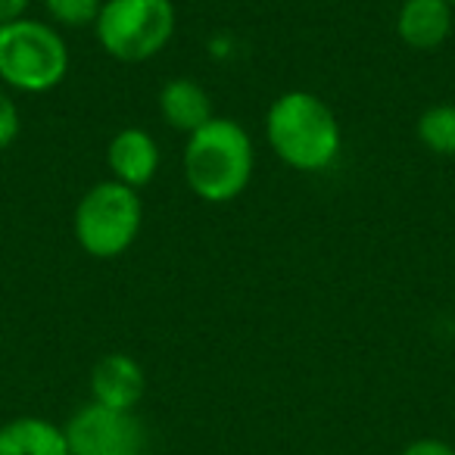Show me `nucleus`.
<instances>
[{
    "instance_id": "nucleus-14",
    "label": "nucleus",
    "mask_w": 455,
    "mask_h": 455,
    "mask_svg": "<svg viewBox=\"0 0 455 455\" xmlns=\"http://www.w3.org/2000/svg\"><path fill=\"white\" fill-rule=\"evenodd\" d=\"M22 132V116L16 100L7 94V91H0V150H7L13 147V140L20 138Z\"/></svg>"
},
{
    "instance_id": "nucleus-1",
    "label": "nucleus",
    "mask_w": 455,
    "mask_h": 455,
    "mask_svg": "<svg viewBox=\"0 0 455 455\" xmlns=\"http://www.w3.org/2000/svg\"><path fill=\"white\" fill-rule=\"evenodd\" d=\"M266 140L284 165L297 172H328L343 150L334 109L312 91H284L266 113Z\"/></svg>"
},
{
    "instance_id": "nucleus-13",
    "label": "nucleus",
    "mask_w": 455,
    "mask_h": 455,
    "mask_svg": "<svg viewBox=\"0 0 455 455\" xmlns=\"http://www.w3.org/2000/svg\"><path fill=\"white\" fill-rule=\"evenodd\" d=\"M103 0H44V13L53 28H94Z\"/></svg>"
},
{
    "instance_id": "nucleus-7",
    "label": "nucleus",
    "mask_w": 455,
    "mask_h": 455,
    "mask_svg": "<svg viewBox=\"0 0 455 455\" xmlns=\"http://www.w3.org/2000/svg\"><path fill=\"white\" fill-rule=\"evenodd\" d=\"M147 393V371L134 355L107 353L91 368V403L134 411Z\"/></svg>"
},
{
    "instance_id": "nucleus-15",
    "label": "nucleus",
    "mask_w": 455,
    "mask_h": 455,
    "mask_svg": "<svg viewBox=\"0 0 455 455\" xmlns=\"http://www.w3.org/2000/svg\"><path fill=\"white\" fill-rule=\"evenodd\" d=\"M399 455H455V446H449L446 440H436V436H421V440H411Z\"/></svg>"
},
{
    "instance_id": "nucleus-3",
    "label": "nucleus",
    "mask_w": 455,
    "mask_h": 455,
    "mask_svg": "<svg viewBox=\"0 0 455 455\" xmlns=\"http://www.w3.org/2000/svg\"><path fill=\"white\" fill-rule=\"evenodd\" d=\"M69 72V47L60 28L41 20L0 26V82L20 94H47Z\"/></svg>"
},
{
    "instance_id": "nucleus-16",
    "label": "nucleus",
    "mask_w": 455,
    "mask_h": 455,
    "mask_svg": "<svg viewBox=\"0 0 455 455\" xmlns=\"http://www.w3.org/2000/svg\"><path fill=\"white\" fill-rule=\"evenodd\" d=\"M28 7H32V0H0V26L26 20Z\"/></svg>"
},
{
    "instance_id": "nucleus-6",
    "label": "nucleus",
    "mask_w": 455,
    "mask_h": 455,
    "mask_svg": "<svg viewBox=\"0 0 455 455\" xmlns=\"http://www.w3.org/2000/svg\"><path fill=\"white\" fill-rule=\"evenodd\" d=\"M72 455H147V427L134 411L88 403L66 421Z\"/></svg>"
},
{
    "instance_id": "nucleus-8",
    "label": "nucleus",
    "mask_w": 455,
    "mask_h": 455,
    "mask_svg": "<svg viewBox=\"0 0 455 455\" xmlns=\"http://www.w3.org/2000/svg\"><path fill=\"white\" fill-rule=\"evenodd\" d=\"M107 165L113 172V181L125 188H147L159 172V144L147 128L128 125L113 134L107 147Z\"/></svg>"
},
{
    "instance_id": "nucleus-5",
    "label": "nucleus",
    "mask_w": 455,
    "mask_h": 455,
    "mask_svg": "<svg viewBox=\"0 0 455 455\" xmlns=\"http://www.w3.org/2000/svg\"><path fill=\"white\" fill-rule=\"evenodd\" d=\"M178 13L172 0H103L97 44L119 63H147L175 38Z\"/></svg>"
},
{
    "instance_id": "nucleus-4",
    "label": "nucleus",
    "mask_w": 455,
    "mask_h": 455,
    "mask_svg": "<svg viewBox=\"0 0 455 455\" xmlns=\"http://www.w3.org/2000/svg\"><path fill=\"white\" fill-rule=\"evenodd\" d=\"M144 225V203L138 190L119 181H97L84 190L72 215L78 247L94 259H119L134 247Z\"/></svg>"
},
{
    "instance_id": "nucleus-2",
    "label": "nucleus",
    "mask_w": 455,
    "mask_h": 455,
    "mask_svg": "<svg viewBox=\"0 0 455 455\" xmlns=\"http://www.w3.org/2000/svg\"><path fill=\"white\" fill-rule=\"evenodd\" d=\"M256 150L250 132L235 119L212 116L184 144V178L203 203H231L250 188Z\"/></svg>"
},
{
    "instance_id": "nucleus-10",
    "label": "nucleus",
    "mask_w": 455,
    "mask_h": 455,
    "mask_svg": "<svg viewBox=\"0 0 455 455\" xmlns=\"http://www.w3.org/2000/svg\"><path fill=\"white\" fill-rule=\"evenodd\" d=\"M159 116L172 132L194 134L212 119V100L209 91L194 78H169L159 88Z\"/></svg>"
},
{
    "instance_id": "nucleus-9",
    "label": "nucleus",
    "mask_w": 455,
    "mask_h": 455,
    "mask_svg": "<svg viewBox=\"0 0 455 455\" xmlns=\"http://www.w3.org/2000/svg\"><path fill=\"white\" fill-rule=\"evenodd\" d=\"M452 10L446 0H403L396 35L411 51H440L452 35Z\"/></svg>"
},
{
    "instance_id": "nucleus-11",
    "label": "nucleus",
    "mask_w": 455,
    "mask_h": 455,
    "mask_svg": "<svg viewBox=\"0 0 455 455\" xmlns=\"http://www.w3.org/2000/svg\"><path fill=\"white\" fill-rule=\"evenodd\" d=\"M0 455H72L66 427L38 415L0 424Z\"/></svg>"
},
{
    "instance_id": "nucleus-17",
    "label": "nucleus",
    "mask_w": 455,
    "mask_h": 455,
    "mask_svg": "<svg viewBox=\"0 0 455 455\" xmlns=\"http://www.w3.org/2000/svg\"><path fill=\"white\" fill-rule=\"evenodd\" d=\"M446 4H449V7H455V0H446Z\"/></svg>"
},
{
    "instance_id": "nucleus-12",
    "label": "nucleus",
    "mask_w": 455,
    "mask_h": 455,
    "mask_svg": "<svg viewBox=\"0 0 455 455\" xmlns=\"http://www.w3.org/2000/svg\"><path fill=\"white\" fill-rule=\"evenodd\" d=\"M415 134L424 150L436 156H455V103L427 107L415 122Z\"/></svg>"
}]
</instances>
